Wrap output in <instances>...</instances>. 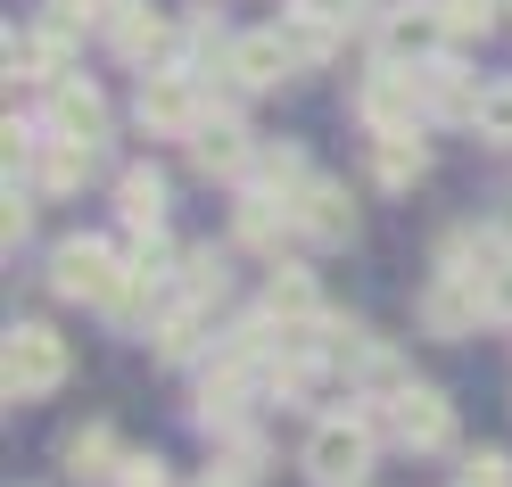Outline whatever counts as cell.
<instances>
[{
	"mask_svg": "<svg viewBox=\"0 0 512 487\" xmlns=\"http://www.w3.org/2000/svg\"><path fill=\"white\" fill-rule=\"evenodd\" d=\"M124 273H133V265H116L108 240H67L50 256V289H58V298H83V306H116Z\"/></svg>",
	"mask_w": 512,
	"mask_h": 487,
	"instance_id": "1",
	"label": "cell"
},
{
	"mask_svg": "<svg viewBox=\"0 0 512 487\" xmlns=\"http://www.w3.org/2000/svg\"><path fill=\"white\" fill-rule=\"evenodd\" d=\"M372 471V421H314V438H306V479H323V487H356Z\"/></svg>",
	"mask_w": 512,
	"mask_h": 487,
	"instance_id": "2",
	"label": "cell"
},
{
	"mask_svg": "<svg viewBox=\"0 0 512 487\" xmlns=\"http://www.w3.org/2000/svg\"><path fill=\"white\" fill-rule=\"evenodd\" d=\"M67 380V339L50 322H17L9 331V397H50Z\"/></svg>",
	"mask_w": 512,
	"mask_h": 487,
	"instance_id": "3",
	"label": "cell"
},
{
	"mask_svg": "<svg viewBox=\"0 0 512 487\" xmlns=\"http://www.w3.org/2000/svg\"><path fill=\"white\" fill-rule=\"evenodd\" d=\"M380 430H389L397 446H413V454H438L446 438H455V405H446L438 388H397V397L380 405Z\"/></svg>",
	"mask_w": 512,
	"mask_h": 487,
	"instance_id": "4",
	"label": "cell"
},
{
	"mask_svg": "<svg viewBox=\"0 0 512 487\" xmlns=\"http://www.w3.org/2000/svg\"><path fill=\"white\" fill-rule=\"evenodd\" d=\"M356 108H364L372 133L389 141V133H413V116H422L430 100H422V75H405V67H372L364 91H356Z\"/></svg>",
	"mask_w": 512,
	"mask_h": 487,
	"instance_id": "5",
	"label": "cell"
},
{
	"mask_svg": "<svg viewBox=\"0 0 512 487\" xmlns=\"http://www.w3.org/2000/svg\"><path fill=\"white\" fill-rule=\"evenodd\" d=\"M42 133L50 141H75V149H100V133H108V100L91 83H50V100H42Z\"/></svg>",
	"mask_w": 512,
	"mask_h": 487,
	"instance_id": "6",
	"label": "cell"
},
{
	"mask_svg": "<svg viewBox=\"0 0 512 487\" xmlns=\"http://www.w3.org/2000/svg\"><path fill=\"white\" fill-rule=\"evenodd\" d=\"M223 75H232L240 91H273V83H290L298 75V50H290V34H240L232 42V58H223Z\"/></svg>",
	"mask_w": 512,
	"mask_h": 487,
	"instance_id": "7",
	"label": "cell"
},
{
	"mask_svg": "<svg viewBox=\"0 0 512 487\" xmlns=\"http://www.w3.org/2000/svg\"><path fill=\"white\" fill-rule=\"evenodd\" d=\"M141 124L149 133H199L207 124V108H199V83L190 75H141Z\"/></svg>",
	"mask_w": 512,
	"mask_h": 487,
	"instance_id": "8",
	"label": "cell"
},
{
	"mask_svg": "<svg viewBox=\"0 0 512 487\" xmlns=\"http://www.w3.org/2000/svg\"><path fill=\"white\" fill-rule=\"evenodd\" d=\"M413 314H422V331H430V339H463V331H479V314H488V298H479L471 281L438 273V281L422 289V306H413Z\"/></svg>",
	"mask_w": 512,
	"mask_h": 487,
	"instance_id": "9",
	"label": "cell"
},
{
	"mask_svg": "<svg viewBox=\"0 0 512 487\" xmlns=\"http://www.w3.org/2000/svg\"><path fill=\"white\" fill-rule=\"evenodd\" d=\"M190 166H199L207 182H240L256 166V149H248V133H240L232 116H207L199 133H190Z\"/></svg>",
	"mask_w": 512,
	"mask_h": 487,
	"instance_id": "10",
	"label": "cell"
},
{
	"mask_svg": "<svg viewBox=\"0 0 512 487\" xmlns=\"http://www.w3.org/2000/svg\"><path fill=\"white\" fill-rule=\"evenodd\" d=\"M298 232L323 240V248L356 240V199H347L339 182H306V190H298Z\"/></svg>",
	"mask_w": 512,
	"mask_h": 487,
	"instance_id": "11",
	"label": "cell"
},
{
	"mask_svg": "<svg viewBox=\"0 0 512 487\" xmlns=\"http://www.w3.org/2000/svg\"><path fill=\"white\" fill-rule=\"evenodd\" d=\"M166 50H174V25H166V17H149V9H116V58H124V67L166 75Z\"/></svg>",
	"mask_w": 512,
	"mask_h": 487,
	"instance_id": "12",
	"label": "cell"
},
{
	"mask_svg": "<svg viewBox=\"0 0 512 487\" xmlns=\"http://www.w3.org/2000/svg\"><path fill=\"white\" fill-rule=\"evenodd\" d=\"M413 75H422V100H430L438 116H471V124H479V100H488V91H479L455 58H430V67H413Z\"/></svg>",
	"mask_w": 512,
	"mask_h": 487,
	"instance_id": "13",
	"label": "cell"
},
{
	"mask_svg": "<svg viewBox=\"0 0 512 487\" xmlns=\"http://www.w3.org/2000/svg\"><path fill=\"white\" fill-rule=\"evenodd\" d=\"M265 306H273L281 331H298V322H323V289H314V273L281 265V273H273V289H265Z\"/></svg>",
	"mask_w": 512,
	"mask_h": 487,
	"instance_id": "14",
	"label": "cell"
},
{
	"mask_svg": "<svg viewBox=\"0 0 512 487\" xmlns=\"http://www.w3.org/2000/svg\"><path fill=\"white\" fill-rule=\"evenodd\" d=\"M58 463H67L75 479H116V471H124V454H116V438H108V421H83V430L58 446Z\"/></svg>",
	"mask_w": 512,
	"mask_h": 487,
	"instance_id": "15",
	"label": "cell"
},
{
	"mask_svg": "<svg viewBox=\"0 0 512 487\" xmlns=\"http://www.w3.org/2000/svg\"><path fill=\"white\" fill-rule=\"evenodd\" d=\"M116 215L133 223V232H157V215H166V174L157 166H133L116 182Z\"/></svg>",
	"mask_w": 512,
	"mask_h": 487,
	"instance_id": "16",
	"label": "cell"
},
{
	"mask_svg": "<svg viewBox=\"0 0 512 487\" xmlns=\"http://www.w3.org/2000/svg\"><path fill=\"white\" fill-rule=\"evenodd\" d=\"M372 166H380V182H389V190H405V182H422V174H430V141L389 133V141L372 149Z\"/></svg>",
	"mask_w": 512,
	"mask_h": 487,
	"instance_id": "17",
	"label": "cell"
},
{
	"mask_svg": "<svg viewBox=\"0 0 512 487\" xmlns=\"http://www.w3.org/2000/svg\"><path fill=\"white\" fill-rule=\"evenodd\" d=\"M438 42H446V17L413 0V9L389 25V67H397V58H422V50H438Z\"/></svg>",
	"mask_w": 512,
	"mask_h": 487,
	"instance_id": "18",
	"label": "cell"
},
{
	"mask_svg": "<svg viewBox=\"0 0 512 487\" xmlns=\"http://www.w3.org/2000/svg\"><path fill=\"white\" fill-rule=\"evenodd\" d=\"M9 75H34V83H67L58 75V34H9Z\"/></svg>",
	"mask_w": 512,
	"mask_h": 487,
	"instance_id": "19",
	"label": "cell"
},
{
	"mask_svg": "<svg viewBox=\"0 0 512 487\" xmlns=\"http://www.w3.org/2000/svg\"><path fill=\"white\" fill-rule=\"evenodd\" d=\"M199 331H207V306L190 298V306H174L157 322V355H166V364H190V355H199Z\"/></svg>",
	"mask_w": 512,
	"mask_h": 487,
	"instance_id": "20",
	"label": "cell"
},
{
	"mask_svg": "<svg viewBox=\"0 0 512 487\" xmlns=\"http://www.w3.org/2000/svg\"><path fill=\"white\" fill-rule=\"evenodd\" d=\"M91 166H100V149H75V141H50L42 149V190H75Z\"/></svg>",
	"mask_w": 512,
	"mask_h": 487,
	"instance_id": "21",
	"label": "cell"
},
{
	"mask_svg": "<svg viewBox=\"0 0 512 487\" xmlns=\"http://www.w3.org/2000/svg\"><path fill=\"white\" fill-rule=\"evenodd\" d=\"M108 17H116V0H50V17H42V25L67 42V34H91V25H108Z\"/></svg>",
	"mask_w": 512,
	"mask_h": 487,
	"instance_id": "22",
	"label": "cell"
},
{
	"mask_svg": "<svg viewBox=\"0 0 512 487\" xmlns=\"http://www.w3.org/2000/svg\"><path fill=\"white\" fill-rule=\"evenodd\" d=\"M298 17L331 25V34H356V25H372V0H298Z\"/></svg>",
	"mask_w": 512,
	"mask_h": 487,
	"instance_id": "23",
	"label": "cell"
},
{
	"mask_svg": "<svg viewBox=\"0 0 512 487\" xmlns=\"http://www.w3.org/2000/svg\"><path fill=\"white\" fill-rule=\"evenodd\" d=\"M438 17H446V42H463V34L496 25V0H438Z\"/></svg>",
	"mask_w": 512,
	"mask_h": 487,
	"instance_id": "24",
	"label": "cell"
},
{
	"mask_svg": "<svg viewBox=\"0 0 512 487\" xmlns=\"http://www.w3.org/2000/svg\"><path fill=\"white\" fill-rule=\"evenodd\" d=\"M281 34H290V50H298V67H323V58H331V25H314V17H290V25H281Z\"/></svg>",
	"mask_w": 512,
	"mask_h": 487,
	"instance_id": "25",
	"label": "cell"
},
{
	"mask_svg": "<svg viewBox=\"0 0 512 487\" xmlns=\"http://www.w3.org/2000/svg\"><path fill=\"white\" fill-rule=\"evenodd\" d=\"M479 133L512 141V83H488V100H479Z\"/></svg>",
	"mask_w": 512,
	"mask_h": 487,
	"instance_id": "26",
	"label": "cell"
},
{
	"mask_svg": "<svg viewBox=\"0 0 512 487\" xmlns=\"http://www.w3.org/2000/svg\"><path fill=\"white\" fill-rule=\"evenodd\" d=\"M190 298H199V306H215V298H223V256H215V248L190 256Z\"/></svg>",
	"mask_w": 512,
	"mask_h": 487,
	"instance_id": "27",
	"label": "cell"
},
{
	"mask_svg": "<svg viewBox=\"0 0 512 487\" xmlns=\"http://www.w3.org/2000/svg\"><path fill=\"white\" fill-rule=\"evenodd\" d=\"M463 487H512V463H504V454H471V463H463Z\"/></svg>",
	"mask_w": 512,
	"mask_h": 487,
	"instance_id": "28",
	"label": "cell"
},
{
	"mask_svg": "<svg viewBox=\"0 0 512 487\" xmlns=\"http://www.w3.org/2000/svg\"><path fill=\"white\" fill-rule=\"evenodd\" d=\"M116 487H166V463H157V454H124Z\"/></svg>",
	"mask_w": 512,
	"mask_h": 487,
	"instance_id": "29",
	"label": "cell"
},
{
	"mask_svg": "<svg viewBox=\"0 0 512 487\" xmlns=\"http://www.w3.org/2000/svg\"><path fill=\"white\" fill-rule=\"evenodd\" d=\"M0 232H9V248L34 232V199H25V190H9V215H0Z\"/></svg>",
	"mask_w": 512,
	"mask_h": 487,
	"instance_id": "30",
	"label": "cell"
},
{
	"mask_svg": "<svg viewBox=\"0 0 512 487\" xmlns=\"http://www.w3.org/2000/svg\"><path fill=\"white\" fill-rule=\"evenodd\" d=\"M207 487H256V479H248V471H215Z\"/></svg>",
	"mask_w": 512,
	"mask_h": 487,
	"instance_id": "31",
	"label": "cell"
},
{
	"mask_svg": "<svg viewBox=\"0 0 512 487\" xmlns=\"http://www.w3.org/2000/svg\"><path fill=\"white\" fill-rule=\"evenodd\" d=\"M116 9H133V0H116Z\"/></svg>",
	"mask_w": 512,
	"mask_h": 487,
	"instance_id": "32",
	"label": "cell"
}]
</instances>
